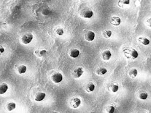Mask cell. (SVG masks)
I'll return each instance as SVG.
<instances>
[{
    "label": "cell",
    "instance_id": "8992f818",
    "mask_svg": "<svg viewBox=\"0 0 151 113\" xmlns=\"http://www.w3.org/2000/svg\"><path fill=\"white\" fill-rule=\"evenodd\" d=\"M83 68L82 67H78L76 69L74 70V71L72 72V75H73L74 78H80L81 76L83 75Z\"/></svg>",
    "mask_w": 151,
    "mask_h": 113
},
{
    "label": "cell",
    "instance_id": "ffe728a7",
    "mask_svg": "<svg viewBox=\"0 0 151 113\" xmlns=\"http://www.w3.org/2000/svg\"><path fill=\"white\" fill-rule=\"evenodd\" d=\"M138 75V70L136 68H132L129 71V75L130 78H135Z\"/></svg>",
    "mask_w": 151,
    "mask_h": 113
},
{
    "label": "cell",
    "instance_id": "4fadbf2b",
    "mask_svg": "<svg viewBox=\"0 0 151 113\" xmlns=\"http://www.w3.org/2000/svg\"><path fill=\"white\" fill-rule=\"evenodd\" d=\"M69 55L72 57V58H77L80 55V51L77 49H72L69 52Z\"/></svg>",
    "mask_w": 151,
    "mask_h": 113
},
{
    "label": "cell",
    "instance_id": "7402d4cb",
    "mask_svg": "<svg viewBox=\"0 0 151 113\" xmlns=\"http://www.w3.org/2000/svg\"><path fill=\"white\" fill-rule=\"evenodd\" d=\"M103 36L105 38H109L112 36V34H113V32L109 30H106L104 31H103Z\"/></svg>",
    "mask_w": 151,
    "mask_h": 113
},
{
    "label": "cell",
    "instance_id": "2e32d148",
    "mask_svg": "<svg viewBox=\"0 0 151 113\" xmlns=\"http://www.w3.org/2000/svg\"><path fill=\"white\" fill-rule=\"evenodd\" d=\"M107 72V70L105 67H98V68L96 70V74L99 75V76L105 75Z\"/></svg>",
    "mask_w": 151,
    "mask_h": 113
},
{
    "label": "cell",
    "instance_id": "d4e9b609",
    "mask_svg": "<svg viewBox=\"0 0 151 113\" xmlns=\"http://www.w3.org/2000/svg\"><path fill=\"white\" fill-rule=\"evenodd\" d=\"M56 34L58 35V36H63V35L64 34V29L61 28H58L56 29Z\"/></svg>",
    "mask_w": 151,
    "mask_h": 113
},
{
    "label": "cell",
    "instance_id": "cb8c5ba5",
    "mask_svg": "<svg viewBox=\"0 0 151 113\" xmlns=\"http://www.w3.org/2000/svg\"><path fill=\"white\" fill-rule=\"evenodd\" d=\"M148 97V94L147 92H141L140 94H139V98L142 99V100H145L147 99V98Z\"/></svg>",
    "mask_w": 151,
    "mask_h": 113
},
{
    "label": "cell",
    "instance_id": "277c9868",
    "mask_svg": "<svg viewBox=\"0 0 151 113\" xmlns=\"http://www.w3.org/2000/svg\"><path fill=\"white\" fill-rule=\"evenodd\" d=\"M51 81L55 83H59L63 81V75L59 72H54L51 75Z\"/></svg>",
    "mask_w": 151,
    "mask_h": 113
},
{
    "label": "cell",
    "instance_id": "e0dca14e",
    "mask_svg": "<svg viewBox=\"0 0 151 113\" xmlns=\"http://www.w3.org/2000/svg\"><path fill=\"white\" fill-rule=\"evenodd\" d=\"M6 108L9 112H12L13 110H14L16 108V104L15 103L14 101H9L6 104Z\"/></svg>",
    "mask_w": 151,
    "mask_h": 113
},
{
    "label": "cell",
    "instance_id": "44dd1931",
    "mask_svg": "<svg viewBox=\"0 0 151 113\" xmlns=\"http://www.w3.org/2000/svg\"><path fill=\"white\" fill-rule=\"evenodd\" d=\"M138 41L140 42L142 44L145 45V46H148V45L150 44V40L146 37H139Z\"/></svg>",
    "mask_w": 151,
    "mask_h": 113
},
{
    "label": "cell",
    "instance_id": "30bf717a",
    "mask_svg": "<svg viewBox=\"0 0 151 113\" xmlns=\"http://www.w3.org/2000/svg\"><path fill=\"white\" fill-rule=\"evenodd\" d=\"M110 23L114 26H118L121 23V19L118 16H113L111 18L110 20Z\"/></svg>",
    "mask_w": 151,
    "mask_h": 113
},
{
    "label": "cell",
    "instance_id": "ba28073f",
    "mask_svg": "<svg viewBox=\"0 0 151 113\" xmlns=\"http://www.w3.org/2000/svg\"><path fill=\"white\" fill-rule=\"evenodd\" d=\"M95 36L96 35L94 32L92 31H88L84 34V37L87 41H92L95 39Z\"/></svg>",
    "mask_w": 151,
    "mask_h": 113
},
{
    "label": "cell",
    "instance_id": "9a60e30c",
    "mask_svg": "<svg viewBox=\"0 0 151 113\" xmlns=\"http://www.w3.org/2000/svg\"><path fill=\"white\" fill-rule=\"evenodd\" d=\"M119 86L117 83H111L108 86V90L109 91H112L113 93H116L118 91Z\"/></svg>",
    "mask_w": 151,
    "mask_h": 113
},
{
    "label": "cell",
    "instance_id": "7c38bea8",
    "mask_svg": "<svg viewBox=\"0 0 151 113\" xmlns=\"http://www.w3.org/2000/svg\"><path fill=\"white\" fill-rule=\"evenodd\" d=\"M46 94L44 92H38L34 95V100L36 101H42L45 99Z\"/></svg>",
    "mask_w": 151,
    "mask_h": 113
},
{
    "label": "cell",
    "instance_id": "ac0fdd59",
    "mask_svg": "<svg viewBox=\"0 0 151 113\" xmlns=\"http://www.w3.org/2000/svg\"><path fill=\"white\" fill-rule=\"evenodd\" d=\"M7 90H8V85L7 83H3L0 84V95L5 94Z\"/></svg>",
    "mask_w": 151,
    "mask_h": 113
},
{
    "label": "cell",
    "instance_id": "5bb4252c",
    "mask_svg": "<svg viewBox=\"0 0 151 113\" xmlns=\"http://www.w3.org/2000/svg\"><path fill=\"white\" fill-rule=\"evenodd\" d=\"M95 90V84L93 83H88L85 86V91L88 93H90Z\"/></svg>",
    "mask_w": 151,
    "mask_h": 113
},
{
    "label": "cell",
    "instance_id": "52a82bcc",
    "mask_svg": "<svg viewBox=\"0 0 151 113\" xmlns=\"http://www.w3.org/2000/svg\"><path fill=\"white\" fill-rule=\"evenodd\" d=\"M15 70H16L17 73H18L20 75H22L26 72L27 67L24 65H18L15 66Z\"/></svg>",
    "mask_w": 151,
    "mask_h": 113
},
{
    "label": "cell",
    "instance_id": "5b68a950",
    "mask_svg": "<svg viewBox=\"0 0 151 113\" xmlns=\"http://www.w3.org/2000/svg\"><path fill=\"white\" fill-rule=\"evenodd\" d=\"M81 100L80 98L74 97L71 99L69 101V106L73 109H77L80 106Z\"/></svg>",
    "mask_w": 151,
    "mask_h": 113
},
{
    "label": "cell",
    "instance_id": "603a6c76",
    "mask_svg": "<svg viewBox=\"0 0 151 113\" xmlns=\"http://www.w3.org/2000/svg\"><path fill=\"white\" fill-rule=\"evenodd\" d=\"M115 107L113 106V105H108L105 108V111L107 113H114L115 112Z\"/></svg>",
    "mask_w": 151,
    "mask_h": 113
},
{
    "label": "cell",
    "instance_id": "6da1fadb",
    "mask_svg": "<svg viewBox=\"0 0 151 113\" xmlns=\"http://www.w3.org/2000/svg\"><path fill=\"white\" fill-rule=\"evenodd\" d=\"M123 54L125 55V58H127L128 60H135L137 59L139 56V53L135 49H132V48H126L124 49L123 50Z\"/></svg>",
    "mask_w": 151,
    "mask_h": 113
},
{
    "label": "cell",
    "instance_id": "3957f363",
    "mask_svg": "<svg viewBox=\"0 0 151 113\" xmlns=\"http://www.w3.org/2000/svg\"><path fill=\"white\" fill-rule=\"evenodd\" d=\"M93 15V12L89 8H85L80 12V16L83 18L90 19Z\"/></svg>",
    "mask_w": 151,
    "mask_h": 113
},
{
    "label": "cell",
    "instance_id": "8fae6325",
    "mask_svg": "<svg viewBox=\"0 0 151 113\" xmlns=\"http://www.w3.org/2000/svg\"><path fill=\"white\" fill-rule=\"evenodd\" d=\"M112 56V53L109 50H105L102 53V57L104 61H109L111 59Z\"/></svg>",
    "mask_w": 151,
    "mask_h": 113
},
{
    "label": "cell",
    "instance_id": "9c48e42d",
    "mask_svg": "<svg viewBox=\"0 0 151 113\" xmlns=\"http://www.w3.org/2000/svg\"><path fill=\"white\" fill-rule=\"evenodd\" d=\"M34 54L37 57L42 58V57H44V56H45L48 54V51L45 49H37Z\"/></svg>",
    "mask_w": 151,
    "mask_h": 113
},
{
    "label": "cell",
    "instance_id": "7a4b0ae2",
    "mask_svg": "<svg viewBox=\"0 0 151 113\" xmlns=\"http://www.w3.org/2000/svg\"><path fill=\"white\" fill-rule=\"evenodd\" d=\"M34 36L32 33H27L22 36L21 37V42L23 44H30L33 40Z\"/></svg>",
    "mask_w": 151,
    "mask_h": 113
},
{
    "label": "cell",
    "instance_id": "484cf974",
    "mask_svg": "<svg viewBox=\"0 0 151 113\" xmlns=\"http://www.w3.org/2000/svg\"><path fill=\"white\" fill-rule=\"evenodd\" d=\"M4 52V48L2 46H0V55H2Z\"/></svg>",
    "mask_w": 151,
    "mask_h": 113
},
{
    "label": "cell",
    "instance_id": "83f0119b",
    "mask_svg": "<svg viewBox=\"0 0 151 113\" xmlns=\"http://www.w3.org/2000/svg\"><path fill=\"white\" fill-rule=\"evenodd\" d=\"M139 113H146V112H139Z\"/></svg>",
    "mask_w": 151,
    "mask_h": 113
},
{
    "label": "cell",
    "instance_id": "d6986e66",
    "mask_svg": "<svg viewBox=\"0 0 151 113\" xmlns=\"http://www.w3.org/2000/svg\"><path fill=\"white\" fill-rule=\"evenodd\" d=\"M129 4H130L129 0H119V1H118V5L120 8H123L125 7L128 6V5H129Z\"/></svg>",
    "mask_w": 151,
    "mask_h": 113
},
{
    "label": "cell",
    "instance_id": "4316f807",
    "mask_svg": "<svg viewBox=\"0 0 151 113\" xmlns=\"http://www.w3.org/2000/svg\"><path fill=\"white\" fill-rule=\"evenodd\" d=\"M50 113H59V112H56V111H52V112H51Z\"/></svg>",
    "mask_w": 151,
    "mask_h": 113
}]
</instances>
